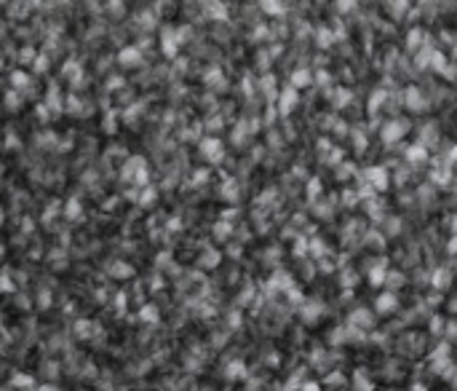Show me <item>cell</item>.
Segmentation results:
<instances>
[{"label":"cell","instance_id":"obj_3","mask_svg":"<svg viewBox=\"0 0 457 391\" xmlns=\"http://www.w3.org/2000/svg\"><path fill=\"white\" fill-rule=\"evenodd\" d=\"M409 158H412V163H420L425 158V150L422 147H409Z\"/></svg>","mask_w":457,"mask_h":391},{"label":"cell","instance_id":"obj_1","mask_svg":"<svg viewBox=\"0 0 457 391\" xmlns=\"http://www.w3.org/2000/svg\"><path fill=\"white\" fill-rule=\"evenodd\" d=\"M291 107H294V92H286V94L281 97V110H283V113H289Z\"/></svg>","mask_w":457,"mask_h":391},{"label":"cell","instance_id":"obj_4","mask_svg":"<svg viewBox=\"0 0 457 391\" xmlns=\"http://www.w3.org/2000/svg\"><path fill=\"white\" fill-rule=\"evenodd\" d=\"M305 81H310V75H307V72H297L294 83H305Z\"/></svg>","mask_w":457,"mask_h":391},{"label":"cell","instance_id":"obj_2","mask_svg":"<svg viewBox=\"0 0 457 391\" xmlns=\"http://www.w3.org/2000/svg\"><path fill=\"white\" fill-rule=\"evenodd\" d=\"M393 305H396V298H393V295H385V298H380L377 308H380V311H388V308H393Z\"/></svg>","mask_w":457,"mask_h":391}]
</instances>
